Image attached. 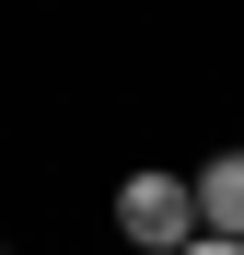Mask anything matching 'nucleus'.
Segmentation results:
<instances>
[{
	"label": "nucleus",
	"mask_w": 244,
	"mask_h": 255,
	"mask_svg": "<svg viewBox=\"0 0 244 255\" xmlns=\"http://www.w3.org/2000/svg\"><path fill=\"white\" fill-rule=\"evenodd\" d=\"M198 221H210L221 244H244V151H221V162H198Z\"/></svg>",
	"instance_id": "obj_2"
},
{
	"label": "nucleus",
	"mask_w": 244,
	"mask_h": 255,
	"mask_svg": "<svg viewBox=\"0 0 244 255\" xmlns=\"http://www.w3.org/2000/svg\"><path fill=\"white\" fill-rule=\"evenodd\" d=\"M116 232H128L140 255H186L198 232H210L198 221V174H128L116 186Z\"/></svg>",
	"instance_id": "obj_1"
},
{
	"label": "nucleus",
	"mask_w": 244,
	"mask_h": 255,
	"mask_svg": "<svg viewBox=\"0 0 244 255\" xmlns=\"http://www.w3.org/2000/svg\"><path fill=\"white\" fill-rule=\"evenodd\" d=\"M186 255H244V244H221V232H198V244H186Z\"/></svg>",
	"instance_id": "obj_3"
}]
</instances>
